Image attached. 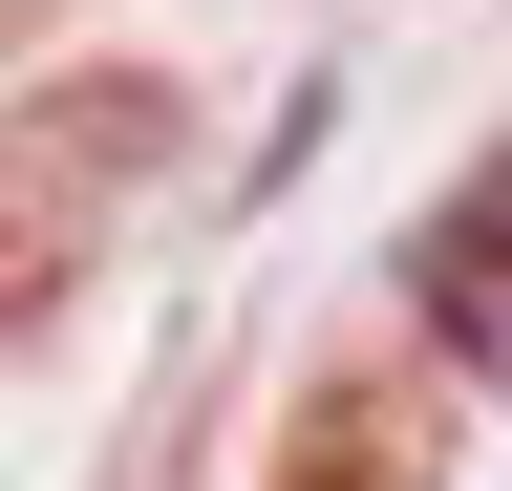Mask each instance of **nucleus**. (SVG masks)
I'll return each instance as SVG.
<instances>
[{"label":"nucleus","instance_id":"obj_2","mask_svg":"<svg viewBox=\"0 0 512 491\" xmlns=\"http://www.w3.org/2000/svg\"><path fill=\"white\" fill-rule=\"evenodd\" d=\"M320 491H363V470H320Z\"/></svg>","mask_w":512,"mask_h":491},{"label":"nucleus","instance_id":"obj_1","mask_svg":"<svg viewBox=\"0 0 512 491\" xmlns=\"http://www.w3.org/2000/svg\"><path fill=\"white\" fill-rule=\"evenodd\" d=\"M406 299H427V342H448V363H512V150L470 171V193H427Z\"/></svg>","mask_w":512,"mask_h":491}]
</instances>
